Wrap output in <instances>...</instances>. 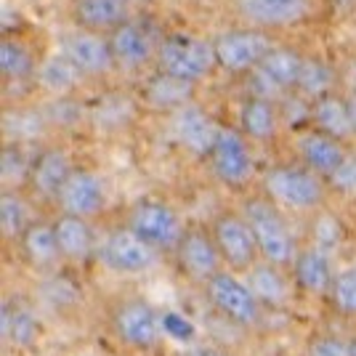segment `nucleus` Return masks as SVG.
<instances>
[{"instance_id":"obj_33","label":"nucleus","mask_w":356,"mask_h":356,"mask_svg":"<svg viewBox=\"0 0 356 356\" xmlns=\"http://www.w3.org/2000/svg\"><path fill=\"white\" fill-rule=\"evenodd\" d=\"M38 64H40L38 54L19 35H6L0 40V72H3V83L6 86L35 83Z\"/></svg>"},{"instance_id":"obj_41","label":"nucleus","mask_w":356,"mask_h":356,"mask_svg":"<svg viewBox=\"0 0 356 356\" xmlns=\"http://www.w3.org/2000/svg\"><path fill=\"white\" fill-rule=\"evenodd\" d=\"M192 356H237L232 348L226 346H202V348H194Z\"/></svg>"},{"instance_id":"obj_3","label":"nucleus","mask_w":356,"mask_h":356,"mask_svg":"<svg viewBox=\"0 0 356 356\" xmlns=\"http://www.w3.org/2000/svg\"><path fill=\"white\" fill-rule=\"evenodd\" d=\"M242 213L250 221V229L258 242L261 261L274 264L280 268H290L296 261L298 250L303 245V237L293 226V216L280 210L271 200H266L261 192L245 194L242 200Z\"/></svg>"},{"instance_id":"obj_19","label":"nucleus","mask_w":356,"mask_h":356,"mask_svg":"<svg viewBox=\"0 0 356 356\" xmlns=\"http://www.w3.org/2000/svg\"><path fill=\"white\" fill-rule=\"evenodd\" d=\"M59 51L80 70V74L86 80H104V77L118 72L112 45H109V35H99V32H88L77 27L74 32L61 38Z\"/></svg>"},{"instance_id":"obj_31","label":"nucleus","mask_w":356,"mask_h":356,"mask_svg":"<svg viewBox=\"0 0 356 356\" xmlns=\"http://www.w3.org/2000/svg\"><path fill=\"white\" fill-rule=\"evenodd\" d=\"M138 109H141V102L128 96V93H120V90H109L102 99H96L93 104L88 106L86 118H88L90 125H96L99 131H106V134H118V131H125L136 118H138Z\"/></svg>"},{"instance_id":"obj_37","label":"nucleus","mask_w":356,"mask_h":356,"mask_svg":"<svg viewBox=\"0 0 356 356\" xmlns=\"http://www.w3.org/2000/svg\"><path fill=\"white\" fill-rule=\"evenodd\" d=\"M32 157H35V152H30V147L3 144V154H0V178H3V186L0 189H27Z\"/></svg>"},{"instance_id":"obj_29","label":"nucleus","mask_w":356,"mask_h":356,"mask_svg":"<svg viewBox=\"0 0 356 356\" xmlns=\"http://www.w3.org/2000/svg\"><path fill=\"white\" fill-rule=\"evenodd\" d=\"M40 205L24 189H0V234L6 248H14L19 237L40 218Z\"/></svg>"},{"instance_id":"obj_13","label":"nucleus","mask_w":356,"mask_h":356,"mask_svg":"<svg viewBox=\"0 0 356 356\" xmlns=\"http://www.w3.org/2000/svg\"><path fill=\"white\" fill-rule=\"evenodd\" d=\"M77 165L80 163H74L72 152L64 144H48L45 141L40 147H35L30 181H27L24 192L30 194L40 208H48V205L54 208L61 186L67 184V178L72 176V170Z\"/></svg>"},{"instance_id":"obj_22","label":"nucleus","mask_w":356,"mask_h":356,"mask_svg":"<svg viewBox=\"0 0 356 356\" xmlns=\"http://www.w3.org/2000/svg\"><path fill=\"white\" fill-rule=\"evenodd\" d=\"M109 45H112V56L118 64V72L125 74H138L154 67L157 61V48L160 40L154 38V32L149 30L141 22H128L120 30L109 35Z\"/></svg>"},{"instance_id":"obj_23","label":"nucleus","mask_w":356,"mask_h":356,"mask_svg":"<svg viewBox=\"0 0 356 356\" xmlns=\"http://www.w3.org/2000/svg\"><path fill=\"white\" fill-rule=\"evenodd\" d=\"M237 14L255 30H287L309 22L314 0H234Z\"/></svg>"},{"instance_id":"obj_10","label":"nucleus","mask_w":356,"mask_h":356,"mask_svg":"<svg viewBox=\"0 0 356 356\" xmlns=\"http://www.w3.org/2000/svg\"><path fill=\"white\" fill-rule=\"evenodd\" d=\"M170 261L176 266L178 277L197 290H202L216 274H221L226 268L221 250L210 234V226H200V223H189V229L176 252L170 255Z\"/></svg>"},{"instance_id":"obj_4","label":"nucleus","mask_w":356,"mask_h":356,"mask_svg":"<svg viewBox=\"0 0 356 356\" xmlns=\"http://www.w3.org/2000/svg\"><path fill=\"white\" fill-rule=\"evenodd\" d=\"M200 296L208 303L216 319H221L223 325L234 327L239 332L258 335L268 322L266 309L261 306V300L250 290L245 274H239V271L223 268L221 274H216L200 290Z\"/></svg>"},{"instance_id":"obj_15","label":"nucleus","mask_w":356,"mask_h":356,"mask_svg":"<svg viewBox=\"0 0 356 356\" xmlns=\"http://www.w3.org/2000/svg\"><path fill=\"white\" fill-rule=\"evenodd\" d=\"M213 45H216L218 70L226 74H252L264 56L274 48L268 32L255 27L223 30L213 38Z\"/></svg>"},{"instance_id":"obj_25","label":"nucleus","mask_w":356,"mask_h":356,"mask_svg":"<svg viewBox=\"0 0 356 356\" xmlns=\"http://www.w3.org/2000/svg\"><path fill=\"white\" fill-rule=\"evenodd\" d=\"M351 149L354 147L316 131L312 125L296 131V160L300 165H306L309 170H314L316 176H322L325 181L341 168Z\"/></svg>"},{"instance_id":"obj_27","label":"nucleus","mask_w":356,"mask_h":356,"mask_svg":"<svg viewBox=\"0 0 356 356\" xmlns=\"http://www.w3.org/2000/svg\"><path fill=\"white\" fill-rule=\"evenodd\" d=\"M83 83H86V77L80 74V70L61 51H54L40 59L32 86L40 90L45 99H72L74 93L83 88Z\"/></svg>"},{"instance_id":"obj_17","label":"nucleus","mask_w":356,"mask_h":356,"mask_svg":"<svg viewBox=\"0 0 356 356\" xmlns=\"http://www.w3.org/2000/svg\"><path fill=\"white\" fill-rule=\"evenodd\" d=\"M338 266H341V258H335V255H330V252L303 242L296 255V261H293V266H290L300 303L325 306Z\"/></svg>"},{"instance_id":"obj_18","label":"nucleus","mask_w":356,"mask_h":356,"mask_svg":"<svg viewBox=\"0 0 356 356\" xmlns=\"http://www.w3.org/2000/svg\"><path fill=\"white\" fill-rule=\"evenodd\" d=\"M14 250H16L19 264L24 268H30L32 274H38V280L67 271L64 258H61L59 239H56L54 218L40 216V218L19 237V242L14 245Z\"/></svg>"},{"instance_id":"obj_2","label":"nucleus","mask_w":356,"mask_h":356,"mask_svg":"<svg viewBox=\"0 0 356 356\" xmlns=\"http://www.w3.org/2000/svg\"><path fill=\"white\" fill-rule=\"evenodd\" d=\"M106 330L122 351L152 356L163 348L165 319L163 309L144 296H122L106 312Z\"/></svg>"},{"instance_id":"obj_5","label":"nucleus","mask_w":356,"mask_h":356,"mask_svg":"<svg viewBox=\"0 0 356 356\" xmlns=\"http://www.w3.org/2000/svg\"><path fill=\"white\" fill-rule=\"evenodd\" d=\"M154 70L200 88L218 70L216 45L197 32H170L160 40Z\"/></svg>"},{"instance_id":"obj_11","label":"nucleus","mask_w":356,"mask_h":356,"mask_svg":"<svg viewBox=\"0 0 356 356\" xmlns=\"http://www.w3.org/2000/svg\"><path fill=\"white\" fill-rule=\"evenodd\" d=\"M210 234L216 239L218 250L226 268L239 271V274H248L258 261H261V252H258V242L250 229V221L245 218L242 208H226L218 210L213 218H210Z\"/></svg>"},{"instance_id":"obj_16","label":"nucleus","mask_w":356,"mask_h":356,"mask_svg":"<svg viewBox=\"0 0 356 356\" xmlns=\"http://www.w3.org/2000/svg\"><path fill=\"white\" fill-rule=\"evenodd\" d=\"M168 128H170V138L181 152H186L194 160H208V154L213 152V144L218 138L221 122L216 120L213 112H208L197 99L189 102L186 106H181L178 112H173L168 118Z\"/></svg>"},{"instance_id":"obj_32","label":"nucleus","mask_w":356,"mask_h":356,"mask_svg":"<svg viewBox=\"0 0 356 356\" xmlns=\"http://www.w3.org/2000/svg\"><path fill=\"white\" fill-rule=\"evenodd\" d=\"M309 125L316 128V131H322V134L332 136V138H338L343 144H348V147L356 144L343 90H332V93L312 102V120H309Z\"/></svg>"},{"instance_id":"obj_12","label":"nucleus","mask_w":356,"mask_h":356,"mask_svg":"<svg viewBox=\"0 0 356 356\" xmlns=\"http://www.w3.org/2000/svg\"><path fill=\"white\" fill-rule=\"evenodd\" d=\"M56 213L99 221L109 208V181L88 165H77L56 197Z\"/></svg>"},{"instance_id":"obj_38","label":"nucleus","mask_w":356,"mask_h":356,"mask_svg":"<svg viewBox=\"0 0 356 356\" xmlns=\"http://www.w3.org/2000/svg\"><path fill=\"white\" fill-rule=\"evenodd\" d=\"M300 356H351V332L335 327L312 330L303 341Z\"/></svg>"},{"instance_id":"obj_24","label":"nucleus","mask_w":356,"mask_h":356,"mask_svg":"<svg viewBox=\"0 0 356 356\" xmlns=\"http://www.w3.org/2000/svg\"><path fill=\"white\" fill-rule=\"evenodd\" d=\"M237 125L242 134L248 136L252 147H268L274 144L284 128L282 104L277 99L266 96H248L237 109Z\"/></svg>"},{"instance_id":"obj_39","label":"nucleus","mask_w":356,"mask_h":356,"mask_svg":"<svg viewBox=\"0 0 356 356\" xmlns=\"http://www.w3.org/2000/svg\"><path fill=\"white\" fill-rule=\"evenodd\" d=\"M327 189L330 197H341V200H356V147L348 152V157L343 165L327 178Z\"/></svg>"},{"instance_id":"obj_1","label":"nucleus","mask_w":356,"mask_h":356,"mask_svg":"<svg viewBox=\"0 0 356 356\" xmlns=\"http://www.w3.org/2000/svg\"><path fill=\"white\" fill-rule=\"evenodd\" d=\"M258 192L287 216H300V218H309L316 210L327 208L330 200L325 178L316 176L298 160L264 168L258 176Z\"/></svg>"},{"instance_id":"obj_6","label":"nucleus","mask_w":356,"mask_h":356,"mask_svg":"<svg viewBox=\"0 0 356 356\" xmlns=\"http://www.w3.org/2000/svg\"><path fill=\"white\" fill-rule=\"evenodd\" d=\"M205 163L213 181L229 192H245L250 189V184H258V176H261L255 147L234 122H221L218 138Z\"/></svg>"},{"instance_id":"obj_42","label":"nucleus","mask_w":356,"mask_h":356,"mask_svg":"<svg viewBox=\"0 0 356 356\" xmlns=\"http://www.w3.org/2000/svg\"><path fill=\"white\" fill-rule=\"evenodd\" d=\"M346 93V104H348V118H351V128H354V138H356V88L343 90Z\"/></svg>"},{"instance_id":"obj_20","label":"nucleus","mask_w":356,"mask_h":356,"mask_svg":"<svg viewBox=\"0 0 356 356\" xmlns=\"http://www.w3.org/2000/svg\"><path fill=\"white\" fill-rule=\"evenodd\" d=\"M54 226H56V239H59L64 266L70 271H88L90 266H96V252H99V242H102L96 221L56 213Z\"/></svg>"},{"instance_id":"obj_35","label":"nucleus","mask_w":356,"mask_h":356,"mask_svg":"<svg viewBox=\"0 0 356 356\" xmlns=\"http://www.w3.org/2000/svg\"><path fill=\"white\" fill-rule=\"evenodd\" d=\"M306 237L303 242H309L319 250L330 252L335 258H341V250L346 248V223L338 213H332L330 208L316 210L314 216L306 218Z\"/></svg>"},{"instance_id":"obj_14","label":"nucleus","mask_w":356,"mask_h":356,"mask_svg":"<svg viewBox=\"0 0 356 356\" xmlns=\"http://www.w3.org/2000/svg\"><path fill=\"white\" fill-rule=\"evenodd\" d=\"M303 61H306V54H300L298 48L274 45L264 56V61L258 64V70L248 74L250 77V83H248L250 93L282 102L284 96L296 93L300 72H303Z\"/></svg>"},{"instance_id":"obj_43","label":"nucleus","mask_w":356,"mask_h":356,"mask_svg":"<svg viewBox=\"0 0 356 356\" xmlns=\"http://www.w3.org/2000/svg\"><path fill=\"white\" fill-rule=\"evenodd\" d=\"M351 356H356V330L351 332Z\"/></svg>"},{"instance_id":"obj_40","label":"nucleus","mask_w":356,"mask_h":356,"mask_svg":"<svg viewBox=\"0 0 356 356\" xmlns=\"http://www.w3.org/2000/svg\"><path fill=\"white\" fill-rule=\"evenodd\" d=\"M163 319H165V338L168 341H178V343H189L194 341V325L189 316H184L181 312H173V309H168L163 312Z\"/></svg>"},{"instance_id":"obj_30","label":"nucleus","mask_w":356,"mask_h":356,"mask_svg":"<svg viewBox=\"0 0 356 356\" xmlns=\"http://www.w3.org/2000/svg\"><path fill=\"white\" fill-rule=\"evenodd\" d=\"M51 122L45 118L43 106H27V104H8L3 112V144H45Z\"/></svg>"},{"instance_id":"obj_9","label":"nucleus","mask_w":356,"mask_h":356,"mask_svg":"<svg viewBox=\"0 0 356 356\" xmlns=\"http://www.w3.org/2000/svg\"><path fill=\"white\" fill-rule=\"evenodd\" d=\"M45 338V316L38 300L27 296H6L0 306V341L6 354L30 356Z\"/></svg>"},{"instance_id":"obj_34","label":"nucleus","mask_w":356,"mask_h":356,"mask_svg":"<svg viewBox=\"0 0 356 356\" xmlns=\"http://www.w3.org/2000/svg\"><path fill=\"white\" fill-rule=\"evenodd\" d=\"M325 309L335 322L356 325V258L341 261L332 287H330V296L325 300Z\"/></svg>"},{"instance_id":"obj_7","label":"nucleus","mask_w":356,"mask_h":356,"mask_svg":"<svg viewBox=\"0 0 356 356\" xmlns=\"http://www.w3.org/2000/svg\"><path fill=\"white\" fill-rule=\"evenodd\" d=\"M122 226H128L134 234L152 245L157 252H163L165 258H170L181 239L186 234L189 223L181 216V210L168 202L163 197H141L136 200L131 208L125 210Z\"/></svg>"},{"instance_id":"obj_21","label":"nucleus","mask_w":356,"mask_h":356,"mask_svg":"<svg viewBox=\"0 0 356 356\" xmlns=\"http://www.w3.org/2000/svg\"><path fill=\"white\" fill-rule=\"evenodd\" d=\"M245 280L250 284V290L255 293V298L261 300V306L266 309V314H290L300 303L298 287L293 282L290 268H280L266 261H258L255 266L245 274Z\"/></svg>"},{"instance_id":"obj_36","label":"nucleus","mask_w":356,"mask_h":356,"mask_svg":"<svg viewBox=\"0 0 356 356\" xmlns=\"http://www.w3.org/2000/svg\"><path fill=\"white\" fill-rule=\"evenodd\" d=\"M332 90H338V72L325 59L306 56L303 72H300V80H298L296 88L298 96L306 99V102H316V99H322Z\"/></svg>"},{"instance_id":"obj_8","label":"nucleus","mask_w":356,"mask_h":356,"mask_svg":"<svg viewBox=\"0 0 356 356\" xmlns=\"http://www.w3.org/2000/svg\"><path fill=\"white\" fill-rule=\"evenodd\" d=\"M163 252H157L122 223L106 229L99 242V252H96V266L118 280L147 277L154 268L163 266Z\"/></svg>"},{"instance_id":"obj_28","label":"nucleus","mask_w":356,"mask_h":356,"mask_svg":"<svg viewBox=\"0 0 356 356\" xmlns=\"http://www.w3.org/2000/svg\"><path fill=\"white\" fill-rule=\"evenodd\" d=\"M72 16L80 30L112 35L131 22V0H74Z\"/></svg>"},{"instance_id":"obj_26","label":"nucleus","mask_w":356,"mask_h":356,"mask_svg":"<svg viewBox=\"0 0 356 356\" xmlns=\"http://www.w3.org/2000/svg\"><path fill=\"white\" fill-rule=\"evenodd\" d=\"M197 99V86L192 83H184L178 77H170V74L154 72L147 77V83L141 86V96L138 102L144 109L149 112H157V115H173L181 106H186L189 102Z\"/></svg>"},{"instance_id":"obj_44","label":"nucleus","mask_w":356,"mask_h":356,"mask_svg":"<svg viewBox=\"0 0 356 356\" xmlns=\"http://www.w3.org/2000/svg\"><path fill=\"white\" fill-rule=\"evenodd\" d=\"M271 356H300V354H271Z\"/></svg>"}]
</instances>
